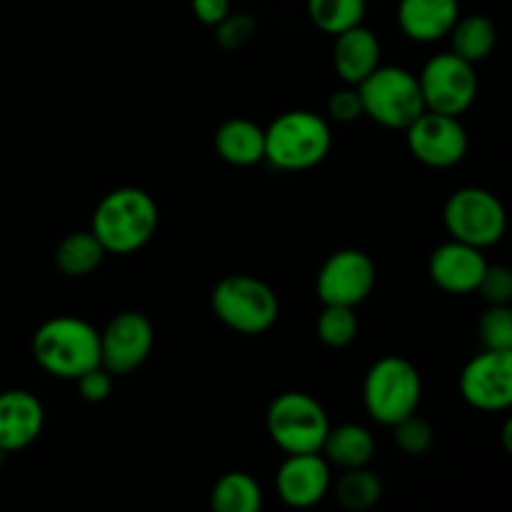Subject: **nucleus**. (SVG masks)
<instances>
[{
	"label": "nucleus",
	"instance_id": "6e6552de",
	"mask_svg": "<svg viewBox=\"0 0 512 512\" xmlns=\"http://www.w3.org/2000/svg\"><path fill=\"white\" fill-rule=\"evenodd\" d=\"M443 223L453 240L485 250L503 240L508 230V213L498 195L478 185H468L445 200Z\"/></svg>",
	"mask_w": 512,
	"mask_h": 512
},
{
	"label": "nucleus",
	"instance_id": "20e7f679",
	"mask_svg": "<svg viewBox=\"0 0 512 512\" xmlns=\"http://www.w3.org/2000/svg\"><path fill=\"white\" fill-rule=\"evenodd\" d=\"M420 398L423 380L410 360L385 355L370 365L363 380V405L375 423L393 428L403 418L418 413Z\"/></svg>",
	"mask_w": 512,
	"mask_h": 512
},
{
	"label": "nucleus",
	"instance_id": "0eeeda50",
	"mask_svg": "<svg viewBox=\"0 0 512 512\" xmlns=\"http://www.w3.org/2000/svg\"><path fill=\"white\" fill-rule=\"evenodd\" d=\"M355 88L363 100V113L388 130H405L425 113L418 75L400 65H378Z\"/></svg>",
	"mask_w": 512,
	"mask_h": 512
},
{
	"label": "nucleus",
	"instance_id": "4468645a",
	"mask_svg": "<svg viewBox=\"0 0 512 512\" xmlns=\"http://www.w3.org/2000/svg\"><path fill=\"white\" fill-rule=\"evenodd\" d=\"M333 485L330 463L320 453L288 455L275 473L278 498L293 510H310L325 500Z\"/></svg>",
	"mask_w": 512,
	"mask_h": 512
},
{
	"label": "nucleus",
	"instance_id": "f257e3e1",
	"mask_svg": "<svg viewBox=\"0 0 512 512\" xmlns=\"http://www.w3.org/2000/svg\"><path fill=\"white\" fill-rule=\"evenodd\" d=\"M160 223V210L153 195L143 188L110 190L93 210L90 233L100 240L105 253L133 255L153 240Z\"/></svg>",
	"mask_w": 512,
	"mask_h": 512
},
{
	"label": "nucleus",
	"instance_id": "412c9836",
	"mask_svg": "<svg viewBox=\"0 0 512 512\" xmlns=\"http://www.w3.org/2000/svg\"><path fill=\"white\" fill-rule=\"evenodd\" d=\"M450 53L468 60L470 65H478L480 60L490 58L498 45V28L488 15H460L458 23L448 33Z\"/></svg>",
	"mask_w": 512,
	"mask_h": 512
},
{
	"label": "nucleus",
	"instance_id": "a878e982",
	"mask_svg": "<svg viewBox=\"0 0 512 512\" xmlns=\"http://www.w3.org/2000/svg\"><path fill=\"white\" fill-rule=\"evenodd\" d=\"M358 315L355 308H343V305H323V313L318 315V330L320 343L328 348H348L355 338H358Z\"/></svg>",
	"mask_w": 512,
	"mask_h": 512
},
{
	"label": "nucleus",
	"instance_id": "c756f323",
	"mask_svg": "<svg viewBox=\"0 0 512 512\" xmlns=\"http://www.w3.org/2000/svg\"><path fill=\"white\" fill-rule=\"evenodd\" d=\"M475 293H480L488 305H510L512 300V273L505 265H490L485 268L483 278Z\"/></svg>",
	"mask_w": 512,
	"mask_h": 512
},
{
	"label": "nucleus",
	"instance_id": "c85d7f7f",
	"mask_svg": "<svg viewBox=\"0 0 512 512\" xmlns=\"http://www.w3.org/2000/svg\"><path fill=\"white\" fill-rule=\"evenodd\" d=\"M258 20L250 13H233L230 10L218 25H215V40L223 50H240L255 38Z\"/></svg>",
	"mask_w": 512,
	"mask_h": 512
},
{
	"label": "nucleus",
	"instance_id": "6ab92c4d",
	"mask_svg": "<svg viewBox=\"0 0 512 512\" xmlns=\"http://www.w3.org/2000/svg\"><path fill=\"white\" fill-rule=\"evenodd\" d=\"M215 153L235 168H250L265 160V128L248 118H230L215 130Z\"/></svg>",
	"mask_w": 512,
	"mask_h": 512
},
{
	"label": "nucleus",
	"instance_id": "393cba45",
	"mask_svg": "<svg viewBox=\"0 0 512 512\" xmlns=\"http://www.w3.org/2000/svg\"><path fill=\"white\" fill-rule=\"evenodd\" d=\"M368 0H308V18L318 30L340 35L345 30L363 25Z\"/></svg>",
	"mask_w": 512,
	"mask_h": 512
},
{
	"label": "nucleus",
	"instance_id": "39448f33",
	"mask_svg": "<svg viewBox=\"0 0 512 512\" xmlns=\"http://www.w3.org/2000/svg\"><path fill=\"white\" fill-rule=\"evenodd\" d=\"M210 308L225 328L240 335H263L278 323V293L255 275H228L210 293Z\"/></svg>",
	"mask_w": 512,
	"mask_h": 512
},
{
	"label": "nucleus",
	"instance_id": "ddd939ff",
	"mask_svg": "<svg viewBox=\"0 0 512 512\" xmlns=\"http://www.w3.org/2000/svg\"><path fill=\"white\" fill-rule=\"evenodd\" d=\"M460 395L480 413H503L512 405V350H483L460 373Z\"/></svg>",
	"mask_w": 512,
	"mask_h": 512
},
{
	"label": "nucleus",
	"instance_id": "9b49d317",
	"mask_svg": "<svg viewBox=\"0 0 512 512\" xmlns=\"http://www.w3.org/2000/svg\"><path fill=\"white\" fill-rule=\"evenodd\" d=\"M153 345L155 328L148 315L123 310L100 330V365L110 375H128L150 358Z\"/></svg>",
	"mask_w": 512,
	"mask_h": 512
},
{
	"label": "nucleus",
	"instance_id": "aec40b11",
	"mask_svg": "<svg viewBox=\"0 0 512 512\" xmlns=\"http://www.w3.org/2000/svg\"><path fill=\"white\" fill-rule=\"evenodd\" d=\"M320 455L340 470L368 468V463L375 455V438L360 423H343L335 425V428L330 425Z\"/></svg>",
	"mask_w": 512,
	"mask_h": 512
},
{
	"label": "nucleus",
	"instance_id": "f8f14e48",
	"mask_svg": "<svg viewBox=\"0 0 512 512\" xmlns=\"http://www.w3.org/2000/svg\"><path fill=\"white\" fill-rule=\"evenodd\" d=\"M403 133L413 158L428 168H455L468 155V133H465L463 123L453 115L425 110Z\"/></svg>",
	"mask_w": 512,
	"mask_h": 512
},
{
	"label": "nucleus",
	"instance_id": "2eb2a0df",
	"mask_svg": "<svg viewBox=\"0 0 512 512\" xmlns=\"http://www.w3.org/2000/svg\"><path fill=\"white\" fill-rule=\"evenodd\" d=\"M488 260L483 250L450 238L430 253L428 275L443 293L470 295L478 290Z\"/></svg>",
	"mask_w": 512,
	"mask_h": 512
},
{
	"label": "nucleus",
	"instance_id": "b1692460",
	"mask_svg": "<svg viewBox=\"0 0 512 512\" xmlns=\"http://www.w3.org/2000/svg\"><path fill=\"white\" fill-rule=\"evenodd\" d=\"M383 498V480L368 468L343 470L335 483V500L348 512H368Z\"/></svg>",
	"mask_w": 512,
	"mask_h": 512
},
{
	"label": "nucleus",
	"instance_id": "5701e85b",
	"mask_svg": "<svg viewBox=\"0 0 512 512\" xmlns=\"http://www.w3.org/2000/svg\"><path fill=\"white\" fill-rule=\"evenodd\" d=\"M105 255L108 253L90 230H75L55 248V265L65 278H85L100 268Z\"/></svg>",
	"mask_w": 512,
	"mask_h": 512
},
{
	"label": "nucleus",
	"instance_id": "7c9ffc66",
	"mask_svg": "<svg viewBox=\"0 0 512 512\" xmlns=\"http://www.w3.org/2000/svg\"><path fill=\"white\" fill-rule=\"evenodd\" d=\"M363 115V100L355 85H343L328 98V118L335 123H353Z\"/></svg>",
	"mask_w": 512,
	"mask_h": 512
},
{
	"label": "nucleus",
	"instance_id": "4be33fe9",
	"mask_svg": "<svg viewBox=\"0 0 512 512\" xmlns=\"http://www.w3.org/2000/svg\"><path fill=\"white\" fill-rule=\"evenodd\" d=\"M210 512H263V488L243 470H230L210 490Z\"/></svg>",
	"mask_w": 512,
	"mask_h": 512
},
{
	"label": "nucleus",
	"instance_id": "dca6fc26",
	"mask_svg": "<svg viewBox=\"0 0 512 512\" xmlns=\"http://www.w3.org/2000/svg\"><path fill=\"white\" fill-rule=\"evenodd\" d=\"M45 425V408L30 390L10 388L0 393V450L5 455L20 453L40 438Z\"/></svg>",
	"mask_w": 512,
	"mask_h": 512
},
{
	"label": "nucleus",
	"instance_id": "7ed1b4c3",
	"mask_svg": "<svg viewBox=\"0 0 512 512\" xmlns=\"http://www.w3.org/2000/svg\"><path fill=\"white\" fill-rule=\"evenodd\" d=\"M333 148L328 118L313 110L280 113L265 128V163L283 173H303L323 163Z\"/></svg>",
	"mask_w": 512,
	"mask_h": 512
},
{
	"label": "nucleus",
	"instance_id": "a211bd4d",
	"mask_svg": "<svg viewBox=\"0 0 512 512\" xmlns=\"http://www.w3.org/2000/svg\"><path fill=\"white\" fill-rule=\"evenodd\" d=\"M380 55H383V48H380L378 35L365 25H355L335 35L333 68L345 85L363 83L380 65Z\"/></svg>",
	"mask_w": 512,
	"mask_h": 512
},
{
	"label": "nucleus",
	"instance_id": "cd10ccee",
	"mask_svg": "<svg viewBox=\"0 0 512 512\" xmlns=\"http://www.w3.org/2000/svg\"><path fill=\"white\" fill-rule=\"evenodd\" d=\"M393 428H395V443H398V448L403 450L405 455L418 458V455H425L430 448H433L435 443L433 425H430L425 418H420L418 413L408 415V418H403L400 423H395Z\"/></svg>",
	"mask_w": 512,
	"mask_h": 512
},
{
	"label": "nucleus",
	"instance_id": "1a4fd4ad",
	"mask_svg": "<svg viewBox=\"0 0 512 512\" xmlns=\"http://www.w3.org/2000/svg\"><path fill=\"white\" fill-rule=\"evenodd\" d=\"M425 110L460 118L478 98L475 65L455 53H438L423 65L418 75Z\"/></svg>",
	"mask_w": 512,
	"mask_h": 512
},
{
	"label": "nucleus",
	"instance_id": "bb28decb",
	"mask_svg": "<svg viewBox=\"0 0 512 512\" xmlns=\"http://www.w3.org/2000/svg\"><path fill=\"white\" fill-rule=\"evenodd\" d=\"M483 350H512V310L510 305H488L478 323Z\"/></svg>",
	"mask_w": 512,
	"mask_h": 512
},
{
	"label": "nucleus",
	"instance_id": "423d86ee",
	"mask_svg": "<svg viewBox=\"0 0 512 512\" xmlns=\"http://www.w3.org/2000/svg\"><path fill=\"white\" fill-rule=\"evenodd\" d=\"M265 428L285 455L320 453L330 430V418L318 398L303 390H288L275 395L268 405Z\"/></svg>",
	"mask_w": 512,
	"mask_h": 512
},
{
	"label": "nucleus",
	"instance_id": "473e14b6",
	"mask_svg": "<svg viewBox=\"0 0 512 512\" xmlns=\"http://www.w3.org/2000/svg\"><path fill=\"white\" fill-rule=\"evenodd\" d=\"M190 5H193L195 18L203 25H210V28H215L233 10L230 0H190Z\"/></svg>",
	"mask_w": 512,
	"mask_h": 512
},
{
	"label": "nucleus",
	"instance_id": "f03ea898",
	"mask_svg": "<svg viewBox=\"0 0 512 512\" xmlns=\"http://www.w3.org/2000/svg\"><path fill=\"white\" fill-rule=\"evenodd\" d=\"M30 353L40 370L58 380H78L100 365V330L75 315H55L38 325Z\"/></svg>",
	"mask_w": 512,
	"mask_h": 512
},
{
	"label": "nucleus",
	"instance_id": "9d476101",
	"mask_svg": "<svg viewBox=\"0 0 512 512\" xmlns=\"http://www.w3.org/2000/svg\"><path fill=\"white\" fill-rule=\"evenodd\" d=\"M375 283H378V268L373 258L358 248H343L328 255L315 280V290L323 305L358 308L373 295Z\"/></svg>",
	"mask_w": 512,
	"mask_h": 512
},
{
	"label": "nucleus",
	"instance_id": "f3484780",
	"mask_svg": "<svg viewBox=\"0 0 512 512\" xmlns=\"http://www.w3.org/2000/svg\"><path fill=\"white\" fill-rule=\"evenodd\" d=\"M460 18V0H400L398 25L415 43H438L448 38Z\"/></svg>",
	"mask_w": 512,
	"mask_h": 512
},
{
	"label": "nucleus",
	"instance_id": "2f4dec72",
	"mask_svg": "<svg viewBox=\"0 0 512 512\" xmlns=\"http://www.w3.org/2000/svg\"><path fill=\"white\" fill-rule=\"evenodd\" d=\"M75 383H78V393L85 403H105L113 393V375L103 365L83 373Z\"/></svg>",
	"mask_w": 512,
	"mask_h": 512
}]
</instances>
